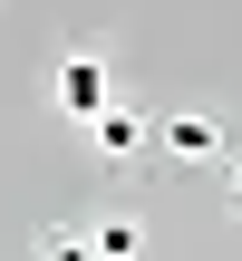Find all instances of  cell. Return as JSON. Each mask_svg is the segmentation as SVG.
<instances>
[{
	"label": "cell",
	"mask_w": 242,
	"mask_h": 261,
	"mask_svg": "<svg viewBox=\"0 0 242 261\" xmlns=\"http://www.w3.org/2000/svg\"><path fill=\"white\" fill-rule=\"evenodd\" d=\"M165 155H175V165H204V155H223V126H213L204 107H175V116H165Z\"/></svg>",
	"instance_id": "3"
},
{
	"label": "cell",
	"mask_w": 242,
	"mask_h": 261,
	"mask_svg": "<svg viewBox=\"0 0 242 261\" xmlns=\"http://www.w3.org/2000/svg\"><path fill=\"white\" fill-rule=\"evenodd\" d=\"M87 145H97V155H107V165H126V155H136V145H146V116H136V107H126V97H107V107H97V116H87Z\"/></svg>",
	"instance_id": "2"
},
{
	"label": "cell",
	"mask_w": 242,
	"mask_h": 261,
	"mask_svg": "<svg viewBox=\"0 0 242 261\" xmlns=\"http://www.w3.org/2000/svg\"><path fill=\"white\" fill-rule=\"evenodd\" d=\"M87 242H97V261H136V252H146V223H136V213H107Z\"/></svg>",
	"instance_id": "4"
},
{
	"label": "cell",
	"mask_w": 242,
	"mask_h": 261,
	"mask_svg": "<svg viewBox=\"0 0 242 261\" xmlns=\"http://www.w3.org/2000/svg\"><path fill=\"white\" fill-rule=\"evenodd\" d=\"M49 97H58V116H78V126H87V116L116 97V77H107V58H97V48H68V58L49 68Z\"/></svg>",
	"instance_id": "1"
},
{
	"label": "cell",
	"mask_w": 242,
	"mask_h": 261,
	"mask_svg": "<svg viewBox=\"0 0 242 261\" xmlns=\"http://www.w3.org/2000/svg\"><path fill=\"white\" fill-rule=\"evenodd\" d=\"M233 203H242V165H233Z\"/></svg>",
	"instance_id": "6"
},
{
	"label": "cell",
	"mask_w": 242,
	"mask_h": 261,
	"mask_svg": "<svg viewBox=\"0 0 242 261\" xmlns=\"http://www.w3.org/2000/svg\"><path fill=\"white\" fill-rule=\"evenodd\" d=\"M39 261H97V242H87V232H49V252Z\"/></svg>",
	"instance_id": "5"
}]
</instances>
